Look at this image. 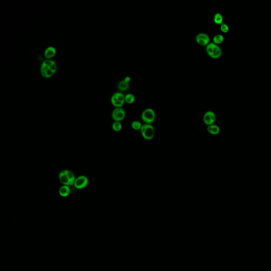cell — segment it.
Returning a JSON list of instances; mask_svg holds the SVG:
<instances>
[{"label": "cell", "instance_id": "obj_6", "mask_svg": "<svg viewBox=\"0 0 271 271\" xmlns=\"http://www.w3.org/2000/svg\"><path fill=\"white\" fill-rule=\"evenodd\" d=\"M216 120V115L213 111H208L203 115L204 123L208 126L214 125Z\"/></svg>", "mask_w": 271, "mask_h": 271}, {"label": "cell", "instance_id": "obj_4", "mask_svg": "<svg viewBox=\"0 0 271 271\" xmlns=\"http://www.w3.org/2000/svg\"><path fill=\"white\" fill-rule=\"evenodd\" d=\"M196 42L199 45L207 46L210 43V37L207 34L205 33H200L196 36Z\"/></svg>", "mask_w": 271, "mask_h": 271}, {"label": "cell", "instance_id": "obj_16", "mask_svg": "<svg viewBox=\"0 0 271 271\" xmlns=\"http://www.w3.org/2000/svg\"><path fill=\"white\" fill-rule=\"evenodd\" d=\"M65 172L67 174L68 178V180L69 181L70 186L71 185H73L74 184V182H75V181L74 174H73V173L69 170H65Z\"/></svg>", "mask_w": 271, "mask_h": 271}, {"label": "cell", "instance_id": "obj_20", "mask_svg": "<svg viewBox=\"0 0 271 271\" xmlns=\"http://www.w3.org/2000/svg\"><path fill=\"white\" fill-rule=\"evenodd\" d=\"M111 103L112 104V105L114 107H115L116 108H122L123 105L124 104L123 103L120 102L119 101H118L117 99H115L113 96H112V97H111Z\"/></svg>", "mask_w": 271, "mask_h": 271}, {"label": "cell", "instance_id": "obj_5", "mask_svg": "<svg viewBox=\"0 0 271 271\" xmlns=\"http://www.w3.org/2000/svg\"><path fill=\"white\" fill-rule=\"evenodd\" d=\"M89 183L88 178L85 176H79L76 178L74 186L77 189H82L87 186Z\"/></svg>", "mask_w": 271, "mask_h": 271}, {"label": "cell", "instance_id": "obj_13", "mask_svg": "<svg viewBox=\"0 0 271 271\" xmlns=\"http://www.w3.org/2000/svg\"><path fill=\"white\" fill-rule=\"evenodd\" d=\"M129 87V83H127L124 80L121 81L118 85V88L120 91L125 92L128 90Z\"/></svg>", "mask_w": 271, "mask_h": 271}, {"label": "cell", "instance_id": "obj_23", "mask_svg": "<svg viewBox=\"0 0 271 271\" xmlns=\"http://www.w3.org/2000/svg\"><path fill=\"white\" fill-rule=\"evenodd\" d=\"M220 30L224 33H226L229 31V27L226 24H222L220 25Z\"/></svg>", "mask_w": 271, "mask_h": 271}, {"label": "cell", "instance_id": "obj_21", "mask_svg": "<svg viewBox=\"0 0 271 271\" xmlns=\"http://www.w3.org/2000/svg\"><path fill=\"white\" fill-rule=\"evenodd\" d=\"M142 126H143V125H141V123L138 121H134L131 123L132 128L135 130H141Z\"/></svg>", "mask_w": 271, "mask_h": 271}, {"label": "cell", "instance_id": "obj_19", "mask_svg": "<svg viewBox=\"0 0 271 271\" xmlns=\"http://www.w3.org/2000/svg\"><path fill=\"white\" fill-rule=\"evenodd\" d=\"M135 101V97L131 93H128L125 95V102L128 104H132Z\"/></svg>", "mask_w": 271, "mask_h": 271}, {"label": "cell", "instance_id": "obj_7", "mask_svg": "<svg viewBox=\"0 0 271 271\" xmlns=\"http://www.w3.org/2000/svg\"><path fill=\"white\" fill-rule=\"evenodd\" d=\"M40 72L42 76L45 78H50L52 77L56 73L55 71L50 69L48 66L44 64H42L40 68Z\"/></svg>", "mask_w": 271, "mask_h": 271}, {"label": "cell", "instance_id": "obj_3", "mask_svg": "<svg viewBox=\"0 0 271 271\" xmlns=\"http://www.w3.org/2000/svg\"><path fill=\"white\" fill-rule=\"evenodd\" d=\"M126 112L122 108H117L113 110L112 113V119L117 122H120L125 119Z\"/></svg>", "mask_w": 271, "mask_h": 271}, {"label": "cell", "instance_id": "obj_22", "mask_svg": "<svg viewBox=\"0 0 271 271\" xmlns=\"http://www.w3.org/2000/svg\"><path fill=\"white\" fill-rule=\"evenodd\" d=\"M112 129L115 131H120L122 129V125L120 122L115 121L112 125Z\"/></svg>", "mask_w": 271, "mask_h": 271}, {"label": "cell", "instance_id": "obj_10", "mask_svg": "<svg viewBox=\"0 0 271 271\" xmlns=\"http://www.w3.org/2000/svg\"><path fill=\"white\" fill-rule=\"evenodd\" d=\"M207 131L211 135H217L219 134L220 129L218 126L214 124L208 126Z\"/></svg>", "mask_w": 271, "mask_h": 271}, {"label": "cell", "instance_id": "obj_1", "mask_svg": "<svg viewBox=\"0 0 271 271\" xmlns=\"http://www.w3.org/2000/svg\"><path fill=\"white\" fill-rule=\"evenodd\" d=\"M141 132L143 137L147 141L152 140L155 135V129L151 124L143 125L141 129Z\"/></svg>", "mask_w": 271, "mask_h": 271}, {"label": "cell", "instance_id": "obj_24", "mask_svg": "<svg viewBox=\"0 0 271 271\" xmlns=\"http://www.w3.org/2000/svg\"><path fill=\"white\" fill-rule=\"evenodd\" d=\"M125 82H126L127 83H129V82H130L131 81V78L129 77V76H126V77H125V79H123Z\"/></svg>", "mask_w": 271, "mask_h": 271}, {"label": "cell", "instance_id": "obj_11", "mask_svg": "<svg viewBox=\"0 0 271 271\" xmlns=\"http://www.w3.org/2000/svg\"><path fill=\"white\" fill-rule=\"evenodd\" d=\"M70 192H71V190H70L69 186L68 185H64L63 186L60 187V190H59L60 195L63 197H66L68 196H69Z\"/></svg>", "mask_w": 271, "mask_h": 271}, {"label": "cell", "instance_id": "obj_8", "mask_svg": "<svg viewBox=\"0 0 271 271\" xmlns=\"http://www.w3.org/2000/svg\"><path fill=\"white\" fill-rule=\"evenodd\" d=\"M56 53V50L55 48L53 47L50 46L45 50L44 53V55L46 58H47V60H49L55 56Z\"/></svg>", "mask_w": 271, "mask_h": 271}, {"label": "cell", "instance_id": "obj_17", "mask_svg": "<svg viewBox=\"0 0 271 271\" xmlns=\"http://www.w3.org/2000/svg\"><path fill=\"white\" fill-rule=\"evenodd\" d=\"M216 44L214 42H210L208 45L206 46V52L208 53V55L211 57L213 52H214V47Z\"/></svg>", "mask_w": 271, "mask_h": 271}, {"label": "cell", "instance_id": "obj_9", "mask_svg": "<svg viewBox=\"0 0 271 271\" xmlns=\"http://www.w3.org/2000/svg\"><path fill=\"white\" fill-rule=\"evenodd\" d=\"M59 178H60V181L64 185L70 186L69 181L68 180V178L67 174L66 173L65 170L61 171V172L60 173V175H59Z\"/></svg>", "mask_w": 271, "mask_h": 271}, {"label": "cell", "instance_id": "obj_15", "mask_svg": "<svg viewBox=\"0 0 271 271\" xmlns=\"http://www.w3.org/2000/svg\"><path fill=\"white\" fill-rule=\"evenodd\" d=\"M224 37L221 34H217L214 36L213 38V42L216 45L222 44L224 42Z\"/></svg>", "mask_w": 271, "mask_h": 271}, {"label": "cell", "instance_id": "obj_12", "mask_svg": "<svg viewBox=\"0 0 271 271\" xmlns=\"http://www.w3.org/2000/svg\"><path fill=\"white\" fill-rule=\"evenodd\" d=\"M222 55V50L221 48L218 45H215L214 47V52L212 53L211 58L214 59H217L219 58Z\"/></svg>", "mask_w": 271, "mask_h": 271}, {"label": "cell", "instance_id": "obj_2", "mask_svg": "<svg viewBox=\"0 0 271 271\" xmlns=\"http://www.w3.org/2000/svg\"><path fill=\"white\" fill-rule=\"evenodd\" d=\"M156 114L154 110L151 108L145 109L141 114V119L146 124H151L155 120Z\"/></svg>", "mask_w": 271, "mask_h": 271}, {"label": "cell", "instance_id": "obj_14", "mask_svg": "<svg viewBox=\"0 0 271 271\" xmlns=\"http://www.w3.org/2000/svg\"><path fill=\"white\" fill-rule=\"evenodd\" d=\"M214 20L215 24L221 25L222 24H223V16L220 13H216L214 16Z\"/></svg>", "mask_w": 271, "mask_h": 271}, {"label": "cell", "instance_id": "obj_18", "mask_svg": "<svg viewBox=\"0 0 271 271\" xmlns=\"http://www.w3.org/2000/svg\"><path fill=\"white\" fill-rule=\"evenodd\" d=\"M112 96H113L120 102H121L123 104L125 103V96L123 94V93H120V92H117V93H114Z\"/></svg>", "mask_w": 271, "mask_h": 271}]
</instances>
